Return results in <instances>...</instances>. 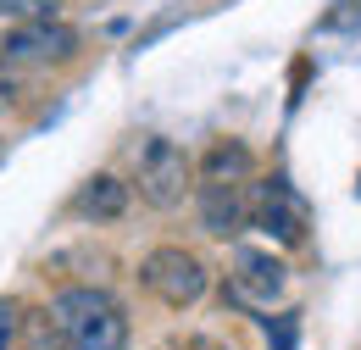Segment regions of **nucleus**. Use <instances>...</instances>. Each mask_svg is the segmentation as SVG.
<instances>
[{
    "mask_svg": "<svg viewBox=\"0 0 361 350\" xmlns=\"http://www.w3.org/2000/svg\"><path fill=\"white\" fill-rule=\"evenodd\" d=\"M45 311L73 350H128V339H134L128 306L100 284H67L50 295Z\"/></svg>",
    "mask_w": 361,
    "mask_h": 350,
    "instance_id": "f257e3e1",
    "label": "nucleus"
},
{
    "mask_svg": "<svg viewBox=\"0 0 361 350\" xmlns=\"http://www.w3.org/2000/svg\"><path fill=\"white\" fill-rule=\"evenodd\" d=\"M134 189L145 206L156 212H178L183 200L195 195V156L183 150L178 139H161L150 133L139 145V162H134Z\"/></svg>",
    "mask_w": 361,
    "mask_h": 350,
    "instance_id": "f03ea898",
    "label": "nucleus"
},
{
    "mask_svg": "<svg viewBox=\"0 0 361 350\" xmlns=\"http://www.w3.org/2000/svg\"><path fill=\"white\" fill-rule=\"evenodd\" d=\"M84 50V34L61 17L45 23H6L0 34V73H39V67H61Z\"/></svg>",
    "mask_w": 361,
    "mask_h": 350,
    "instance_id": "7ed1b4c3",
    "label": "nucleus"
},
{
    "mask_svg": "<svg viewBox=\"0 0 361 350\" xmlns=\"http://www.w3.org/2000/svg\"><path fill=\"white\" fill-rule=\"evenodd\" d=\"M139 284H145V295H156L167 311H189V306L206 301L212 267L200 262L195 251H183V245H156V251L139 262Z\"/></svg>",
    "mask_w": 361,
    "mask_h": 350,
    "instance_id": "20e7f679",
    "label": "nucleus"
},
{
    "mask_svg": "<svg viewBox=\"0 0 361 350\" xmlns=\"http://www.w3.org/2000/svg\"><path fill=\"white\" fill-rule=\"evenodd\" d=\"M250 228H262L272 245H283V251H295V245H306V228H312V212H306V200H300V189L289 183V178H262V183H250Z\"/></svg>",
    "mask_w": 361,
    "mask_h": 350,
    "instance_id": "39448f33",
    "label": "nucleus"
},
{
    "mask_svg": "<svg viewBox=\"0 0 361 350\" xmlns=\"http://www.w3.org/2000/svg\"><path fill=\"white\" fill-rule=\"evenodd\" d=\"M223 295L233 306H245V311H272L283 295H289V267H283V256H272V251L239 245L233 262H228V289Z\"/></svg>",
    "mask_w": 361,
    "mask_h": 350,
    "instance_id": "423d86ee",
    "label": "nucleus"
},
{
    "mask_svg": "<svg viewBox=\"0 0 361 350\" xmlns=\"http://www.w3.org/2000/svg\"><path fill=\"white\" fill-rule=\"evenodd\" d=\"M195 206L212 239H233L250 228V183H195Z\"/></svg>",
    "mask_w": 361,
    "mask_h": 350,
    "instance_id": "0eeeda50",
    "label": "nucleus"
},
{
    "mask_svg": "<svg viewBox=\"0 0 361 350\" xmlns=\"http://www.w3.org/2000/svg\"><path fill=\"white\" fill-rule=\"evenodd\" d=\"M128 200H134V183H123L117 173H90L78 189H73V200H67V217L78 222H117L128 217Z\"/></svg>",
    "mask_w": 361,
    "mask_h": 350,
    "instance_id": "6e6552de",
    "label": "nucleus"
},
{
    "mask_svg": "<svg viewBox=\"0 0 361 350\" xmlns=\"http://www.w3.org/2000/svg\"><path fill=\"white\" fill-rule=\"evenodd\" d=\"M256 178V150L245 139H212L206 156L195 162V183H250Z\"/></svg>",
    "mask_w": 361,
    "mask_h": 350,
    "instance_id": "1a4fd4ad",
    "label": "nucleus"
},
{
    "mask_svg": "<svg viewBox=\"0 0 361 350\" xmlns=\"http://www.w3.org/2000/svg\"><path fill=\"white\" fill-rule=\"evenodd\" d=\"M17 350H73V345L61 339V328L50 322V311H28V317H23V345Z\"/></svg>",
    "mask_w": 361,
    "mask_h": 350,
    "instance_id": "9d476101",
    "label": "nucleus"
},
{
    "mask_svg": "<svg viewBox=\"0 0 361 350\" xmlns=\"http://www.w3.org/2000/svg\"><path fill=\"white\" fill-rule=\"evenodd\" d=\"M0 17L6 23H45V17H61V0H0Z\"/></svg>",
    "mask_w": 361,
    "mask_h": 350,
    "instance_id": "9b49d317",
    "label": "nucleus"
},
{
    "mask_svg": "<svg viewBox=\"0 0 361 350\" xmlns=\"http://www.w3.org/2000/svg\"><path fill=\"white\" fill-rule=\"evenodd\" d=\"M23 317H28V306L17 295H0V350L23 345Z\"/></svg>",
    "mask_w": 361,
    "mask_h": 350,
    "instance_id": "f8f14e48",
    "label": "nucleus"
},
{
    "mask_svg": "<svg viewBox=\"0 0 361 350\" xmlns=\"http://www.w3.org/2000/svg\"><path fill=\"white\" fill-rule=\"evenodd\" d=\"M295 339H300V317L295 311L267 317V350H295Z\"/></svg>",
    "mask_w": 361,
    "mask_h": 350,
    "instance_id": "ddd939ff",
    "label": "nucleus"
},
{
    "mask_svg": "<svg viewBox=\"0 0 361 350\" xmlns=\"http://www.w3.org/2000/svg\"><path fill=\"white\" fill-rule=\"evenodd\" d=\"M356 195H361V183H356Z\"/></svg>",
    "mask_w": 361,
    "mask_h": 350,
    "instance_id": "4468645a",
    "label": "nucleus"
}]
</instances>
